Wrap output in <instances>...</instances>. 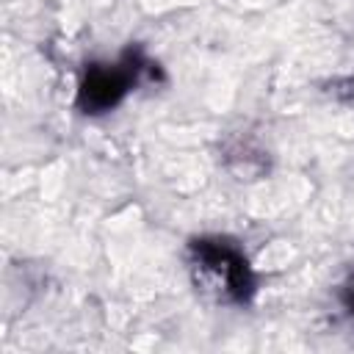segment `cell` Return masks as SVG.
Returning a JSON list of instances; mask_svg holds the SVG:
<instances>
[{
    "instance_id": "1",
    "label": "cell",
    "mask_w": 354,
    "mask_h": 354,
    "mask_svg": "<svg viewBox=\"0 0 354 354\" xmlns=\"http://www.w3.org/2000/svg\"><path fill=\"white\" fill-rule=\"evenodd\" d=\"M127 88V75L119 69H94L83 83L86 108H108Z\"/></svg>"
}]
</instances>
